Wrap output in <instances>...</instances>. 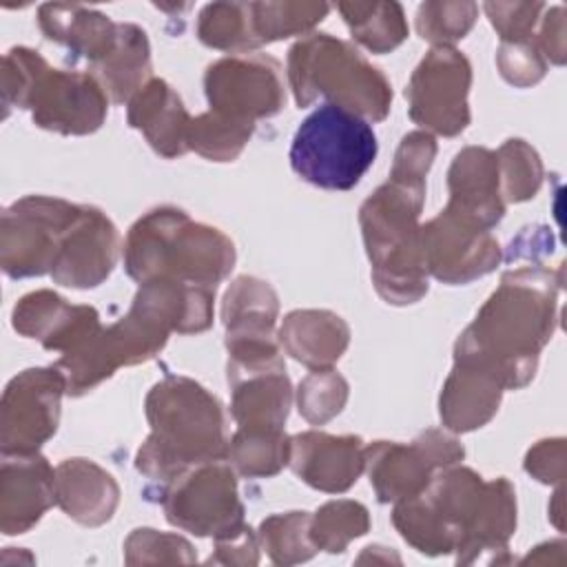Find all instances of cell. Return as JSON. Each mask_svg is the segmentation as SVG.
<instances>
[{
  "label": "cell",
  "instance_id": "d4e9b609",
  "mask_svg": "<svg viewBox=\"0 0 567 567\" xmlns=\"http://www.w3.org/2000/svg\"><path fill=\"white\" fill-rule=\"evenodd\" d=\"M38 24L47 40L66 47L73 58H84L89 69L111 51L117 38V22L82 4H42Z\"/></svg>",
  "mask_w": 567,
  "mask_h": 567
},
{
  "label": "cell",
  "instance_id": "2e32d148",
  "mask_svg": "<svg viewBox=\"0 0 567 567\" xmlns=\"http://www.w3.org/2000/svg\"><path fill=\"white\" fill-rule=\"evenodd\" d=\"M421 257L427 272L456 286L492 272L501 261V246L487 228L445 206L421 226Z\"/></svg>",
  "mask_w": 567,
  "mask_h": 567
},
{
  "label": "cell",
  "instance_id": "ee69618b",
  "mask_svg": "<svg viewBox=\"0 0 567 567\" xmlns=\"http://www.w3.org/2000/svg\"><path fill=\"white\" fill-rule=\"evenodd\" d=\"M563 33H565V24H563V7H554L549 9L543 29H540V42L538 49L545 51L547 58H551L556 64H563L565 60V42H563Z\"/></svg>",
  "mask_w": 567,
  "mask_h": 567
},
{
  "label": "cell",
  "instance_id": "7402d4cb",
  "mask_svg": "<svg viewBox=\"0 0 567 567\" xmlns=\"http://www.w3.org/2000/svg\"><path fill=\"white\" fill-rule=\"evenodd\" d=\"M447 206L474 219L483 228H492L505 213L501 195L496 153L483 146H467L454 155L447 173Z\"/></svg>",
  "mask_w": 567,
  "mask_h": 567
},
{
  "label": "cell",
  "instance_id": "5b68a950",
  "mask_svg": "<svg viewBox=\"0 0 567 567\" xmlns=\"http://www.w3.org/2000/svg\"><path fill=\"white\" fill-rule=\"evenodd\" d=\"M423 202L425 184L390 177L359 210L374 288L394 306L414 303L427 292L421 226L416 224Z\"/></svg>",
  "mask_w": 567,
  "mask_h": 567
},
{
  "label": "cell",
  "instance_id": "ba28073f",
  "mask_svg": "<svg viewBox=\"0 0 567 567\" xmlns=\"http://www.w3.org/2000/svg\"><path fill=\"white\" fill-rule=\"evenodd\" d=\"M377 151V135L363 117L326 102L295 131L290 166L317 188L350 190L374 164Z\"/></svg>",
  "mask_w": 567,
  "mask_h": 567
},
{
  "label": "cell",
  "instance_id": "f35d334b",
  "mask_svg": "<svg viewBox=\"0 0 567 567\" xmlns=\"http://www.w3.org/2000/svg\"><path fill=\"white\" fill-rule=\"evenodd\" d=\"M476 13L474 2H423L416 11V31L436 47H452L474 27Z\"/></svg>",
  "mask_w": 567,
  "mask_h": 567
},
{
  "label": "cell",
  "instance_id": "7bdbcfd3",
  "mask_svg": "<svg viewBox=\"0 0 567 567\" xmlns=\"http://www.w3.org/2000/svg\"><path fill=\"white\" fill-rule=\"evenodd\" d=\"M565 441L551 439L540 441L525 456V470L536 476L540 483H554L563 478L565 472Z\"/></svg>",
  "mask_w": 567,
  "mask_h": 567
},
{
  "label": "cell",
  "instance_id": "74e56055",
  "mask_svg": "<svg viewBox=\"0 0 567 567\" xmlns=\"http://www.w3.org/2000/svg\"><path fill=\"white\" fill-rule=\"evenodd\" d=\"M346 401H348V383L332 368L312 370L299 383V390H297L299 412L312 425H321L332 416H337L343 410Z\"/></svg>",
  "mask_w": 567,
  "mask_h": 567
},
{
  "label": "cell",
  "instance_id": "8992f818",
  "mask_svg": "<svg viewBox=\"0 0 567 567\" xmlns=\"http://www.w3.org/2000/svg\"><path fill=\"white\" fill-rule=\"evenodd\" d=\"M2 104L31 111L33 124L60 135L97 131L109 111V95L95 75L51 69L33 49L13 47L2 58Z\"/></svg>",
  "mask_w": 567,
  "mask_h": 567
},
{
  "label": "cell",
  "instance_id": "4dcf8cb0",
  "mask_svg": "<svg viewBox=\"0 0 567 567\" xmlns=\"http://www.w3.org/2000/svg\"><path fill=\"white\" fill-rule=\"evenodd\" d=\"M330 11L326 2H250L257 47L312 31Z\"/></svg>",
  "mask_w": 567,
  "mask_h": 567
},
{
  "label": "cell",
  "instance_id": "8fae6325",
  "mask_svg": "<svg viewBox=\"0 0 567 567\" xmlns=\"http://www.w3.org/2000/svg\"><path fill=\"white\" fill-rule=\"evenodd\" d=\"M162 505L168 523L197 536L226 538L244 529V505L235 470L226 458L195 465L164 485Z\"/></svg>",
  "mask_w": 567,
  "mask_h": 567
},
{
  "label": "cell",
  "instance_id": "e0dca14e",
  "mask_svg": "<svg viewBox=\"0 0 567 567\" xmlns=\"http://www.w3.org/2000/svg\"><path fill=\"white\" fill-rule=\"evenodd\" d=\"M228 385L233 390L230 412L237 430L284 432L292 403V388L284 359L255 363L228 361Z\"/></svg>",
  "mask_w": 567,
  "mask_h": 567
},
{
  "label": "cell",
  "instance_id": "ffe728a7",
  "mask_svg": "<svg viewBox=\"0 0 567 567\" xmlns=\"http://www.w3.org/2000/svg\"><path fill=\"white\" fill-rule=\"evenodd\" d=\"M55 503V470L38 452L2 454L0 529L7 536L29 532Z\"/></svg>",
  "mask_w": 567,
  "mask_h": 567
},
{
  "label": "cell",
  "instance_id": "d6a6232c",
  "mask_svg": "<svg viewBox=\"0 0 567 567\" xmlns=\"http://www.w3.org/2000/svg\"><path fill=\"white\" fill-rule=\"evenodd\" d=\"M197 38L219 51L248 53L257 49L250 22V2L206 4L197 20Z\"/></svg>",
  "mask_w": 567,
  "mask_h": 567
},
{
  "label": "cell",
  "instance_id": "7c38bea8",
  "mask_svg": "<svg viewBox=\"0 0 567 567\" xmlns=\"http://www.w3.org/2000/svg\"><path fill=\"white\" fill-rule=\"evenodd\" d=\"M470 60L454 47H434L414 69L408 86L410 117L439 135L454 137L470 124Z\"/></svg>",
  "mask_w": 567,
  "mask_h": 567
},
{
  "label": "cell",
  "instance_id": "44dd1931",
  "mask_svg": "<svg viewBox=\"0 0 567 567\" xmlns=\"http://www.w3.org/2000/svg\"><path fill=\"white\" fill-rule=\"evenodd\" d=\"M363 447L359 436H332L312 430L290 439L288 465L310 487L339 494L357 483L365 470Z\"/></svg>",
  "mask_w": 567,
  "mask_h": 567
},
{
  "label": "cell",
  "instance_id": "8d00e7d4",
  "mask_svg": "<svg viewBox=\"0 0 567 567\" xmlns=\"http://www.w3.org/2000/svg\"><path fill=\"white\" fill-rule=\"evenodd\" d=\"M496 159L503 199L525 202L536 195L543 179V166L529 144H525L523 140H507L498 148Z\"/></svg>",
  "mask_w": 567,
  "mask_h": 567
},
{
  "label": "cell",
  "instance_id": "f1b7e54d",
  "mask_svg": "<svg viewBox=\"0 0 567 567\" xmlns=\"http://www.w3.org/2000/svg\"><path fill=\"white\" fill-rule=\"evenodd\" d=\"M279 312L277 292L257 277H237L221 306L226 339H266L275 337Z\"/></svg>",
  "mask_w": 567,
  "mask_h": 567
},
{
  "label": "cell",
  "instance_id": "277c9868",
  "mask_svg": "<svg viewBox=\"0 0 567 567\" xmlns=\"http://www.w3.org/2000/svg\"><path fill=\"white\" fill-rule=\"evenodd\" d=\"M235 266V244L175 206L140 217L124 241V268L137 284L173 279L215 288Z\"/></svg>",
  "mask_w": 567,
  "mask_h": 567
},
{
  "label": "cell",
  "instance_id": "60d3db41",
  "mask_svg": "<svg viewBox=\"0 0 567 567\" xmlns=\"http://www.w3.org/2000/svg\"><path fill=\"white\" fill-rule=\"evenodd\" d=\"M492 27L498 31L501 42L529 40L538 13L545 9L540 2H485L483 7Z\"/></svg>",
  "mask_w": 567,
  "mask_h": 567
},
{
  "label": "cell",
  "instance_id": "ab89813d",
  "mask_svg": "<svg viewBox=\"0 0 567 567\" xmlns=\"http://www.w3.org/2000/svg\"><path fill=\"white\" fill-rule=\"evenodd\" d=\"M496 64L501 69V75L514 86L536 84L547 69L538 44L532 40L501 42L496 53Z\"/></svg>",
  "mask_w": 567,
  "mask_h": 567
},
{
  "label": "cell",
  "instance_id": "836d02e7",
  "mask_svg": "<svg viewBox=\"0 0 567 567\" xmlns=\"http://www.w3.org/2000/svg\"><path fill=\"white\" fill-rule=\"evenodd\" d=\"M252 131L255 124L208 111L190 120L186 131V146L206 159L233 162L248 144Z\"/></svg>",
  "mask_w": 567,
  "mask_h": 567
},
{
  "label": "cell",
  "instance_id": "5bb4252c",
  "mask_svg": "<svg viewBox=\"0 0 567 567\" xmlns=\"http://www.w3.org/2000/svg\"><path fill=\"white\" fill-rule=\"evenodd\" d=\"M204 91L210 111L248 124L277 115L286 104L281 66L264 53H233L213 62Z\"/></svg>",
  "mask_w": 567,
  "mask_h": 567
},
{
  "label": "cell",
  "instance_id": "52a82bcc",
  "mask_svg": "<svg viewBox=\"0 0 567 567\" xmlns=\"http://www.w3.org/2000/svg\"><path fill=\"white\" fill-rule=\"evenodd\" d=\"M288 80L299 109L317 97L365 120L390 113L392 86L350 42L330 33H310L288 51Z\"/></svg>",
  "mask_w": 567,
  "mask_h": 567
},
{
  "label": "cell",
  "instance_id": "d590c367",
  "mask_svg": "<svg viewBox=\"0 0 567 567\" xmlns=\"http://www.w3.org/2000/svg\"><path fill=\"white\" fill-rule=\"evenodd\" d=\"M259 540L268 556L279 565L308 560L317 551L310 538L308 512H286L268 516L259 527Z\"/></svg>",
  "mask_w": 567,
  "mask_h": 567
},
{
  "label": "cell",
  "instance_id": "3957f363",
  "mask_svg": "<svg viewBox=\"0 0 567 567\" xmlns=\"http://www.w3.org/2000/svg\"><path fill=\"white\" fill-rule=\"evenodd\" d=\"M151 434L137 450L135 467L166 485L177 474L226 458V416L221 403L197 381L168 374L146 396Z\"/></svg>",
  "mask_w": 567,
  "mask_h": 567
},
{
  "label": "cell",
  "instance_id": "b9f144b4",
  "mask_svg": "<svg viewBox=\"0 0 567 567\" xmlns=\"http://www.w3.org/2000/svg\"><path fill=\"white\" fill-rule=\"evenodd\" d=\"M434 155H436V142L430 133H423V131L408 133L396 148L390 177L425 184V175L432 166Z\"/></svg>",
  "mask_w": 567,
  "mask_h": 567
},
{
  "label": "cell",
  "instance_id": "9c48e42d",
  "mask_svg": "<svg viewBox=\"0 0 567 567\" xmlns=\"http://www.w3.org/2000/svg\"><path fill=\"white\" fill-rule=\"evenodd\" d=\"M168 334V326L133 299L126 317L109 328H100L82 348L62 354L53 365L66 379V394L82 396L117 368L153 359L166 346Z\"/></svg>",
  "mask_w": 567,
  "mask_h": 567
},
{
  "label": "cell",
  "instance_id": "6da1fadb",
  "mask_svg": "<svg viewBox=\"0 0 567 567\" xmlns=\"http://www.w3.org/2000/svg\"><path fill=\"white\" fill-rule=\"evenodd\" d=\"M392 523L421 554L458 551V563H472L481 551L505 549L514 534V487L503 476L485 483L470 467L450 465L423 492L399 501Z\"/></svg>",
  "mask_w": 567,
  "mask_h": 567
},
{
  "label": "cell",
  "instance_id": "484cf974",
  "mask_svg": "<svg viewBox=\"0 0 567 567\" xmlns=\"http://www.w3.org/2000/svg\"><path fill=\"white\" fill-rule=\"evenodd\" d=\"M279 341L299 363L321 370L341 359L350 343V328L330 310H295L284 319Z\"/></svg>",
  "mask_w": 567,
  "mask_h": 567
},
{
  "label": "cell",
  "instance_id": "d6986e66",
  "mask_svg": "<svg viewBox=\"0 0 567 567\" xmlns=\"http://www.w3.org/2000/svg\"><path fill=\"white\" fill-rule=\"evenodd\" d=\"M13 330L38 339L47 350L71 354L82 348L100 328V315L93 306H73L51 290L24 295L11 312Z\"/></svg>",
  "mask_w": 567,
  "mask_h": 567
},
{
  "label": "cell",
  "instance_id": "30bf717a",
  "mask_svg": "<svg viewBox=\"0 0 567 567\" xmlns=\"http://www.w3.org/2000/svg\"><path fill=\"white\" fill-rule=\"evenodd\" d=\"M80 206L60 197L27 195L2 210L0 266L11 279L40 277L53 270L62 239Z\"/></svg>",
  "mask_w": 567,
  "mask_h": 567
},
{
  "label": "cell",
  "instance_id": "4fadbf2b",
  "mask_svg": "<svg viewBox=\"0 0 567 567\" xmlns=\"http://www.w3.org/2000/svg\"><path fill=\"white\" fill-rule=\"evenodd\" d=\"M463 445L443 430H427L412 443L374 441L363 447L370 485L381 503L416 496L430 478L463 458Z\"/></svg>",
  "mask_w": 567,
  "mask_h": 567
},
{
  "label": "cell",
  "instance_id": "4316f807",
  "mask_svg": "<svg viewBox=\"0 0 567 567\" xmlns=\"http://www.w3.org/2000/svg\"><path fill=\"white\" fill-rule=\"evenodd\" d=\"M503 385L487 372L454 363L439 399L441 421L452 432H470L485 425L498 410Z\"/></svg>",
  "mask_w": 567,
  "mask_h": 567
},
{
  "label": "cell",
  "instance_id": "603a6c76",
  "mask_svg": "<svg viewBox=\"0 0 567 567\" xmlns=\"http://www.w3.org/2000/svg\"><path fill=\"white\" fill-rule=\"evenodd\" d=\"M182 97L159 78H151L128 100V124L146 137L153 151L166 159L179 157L188 151L186 131L190 124Z\"/></svg>",
  "mask_w": 567,
  "mask_h": 567
},
{
  "label": "cell",
  "instance_id": "f546056e",
  "mask_svg": "<svg viewBox=\"0 0 567 567\" xmlns=\"http://www.w3.org/2000/svg\"><path fill=\"white\" fill-rule=\"evenodd\" d=\"M352 38L372 53H388L408 38V22L399 2H339Z\"/></svg>",
  "mask_w": 567,
  "mask_h": 567
},
{
  "label": "cell",
  "instance_id": "ac0fdd59",
  "mask_svg": "<svg viewBox=\"0 0 567 567\" xmlns=\"http://www.w3.org/2000/svg\"><path fill=\"white\" fill-rule=\"evenodd\" d=\"M117 250L115 224L100 208L80 206V215L62 239L51 277L69 288H95L113 272Z\"/></svg>",
  "mask_w": 567,
  "mask_h": 567
},
{
  "label": "cell",
  "instance_id": "cb8c5ba5",
  "mask_svg": "<svg viewBox=\"0 0 567 567\" xmlns=\"http://www.w3.org/2000/svg\"><path fill=\"white\" fill-rule=\"evenodd\" d=\"M120 501L115 478L89 458H66L55 467V503L82 525L106 523Z\"/></svg>",
  "mask_w": 567,
  "mask_h": 567
},
{
  "label": "cell",
  "instance_id": "83f0119b",
  "mask_svg": "<svg viewBox=\"0 0 567 567\" xmlns=\"http://www.w3.org/2000/svg\"><path fill=\"white\" fill-rule=\"evenodd\" d=\"M109 100L128 102L151 75V44L146 31L131 22H117V38L111 51L91 66Z\"/></svg>",
  "mask_w": 567,
  "mask_h": 567
},
{
  "label": "cell",
  "instance_id": "e575fe53",
  "mask_svg": "<svg viewBox=\"0 0 567 567\" xmlns=\"http://www.w3.org/2000/svg\"><path fill=\"white\" fill-rule=\"evenodd\" d=\"M368 509L357 501H330L310 516V538L317 549L339 554L352 538L368 532Z\"/></svg>",
  "mask_w": 567,
  "mask_h": 567
},
{
  "label": "cell",
  "instance_id": "7a4b0ae2",
  "mask_svg": "<svg viewBox=\"0 0 567 567\" xmlns=\"http://www.w3.org/2000/svg\"><path fill=\"white\" fill-rule=\"evenodd\" d=\"M556 290L551 275L540 266L509 270L458 334L454 363L487 372L503 390L527 385L556 326Z\"/></svg>",
  "mask_w": 567,
  "mask_h": 567
},
{
  "label": "cell",
  "instance_id": "1f68e13d",
  "mask_svg": "<svg viewBox=\"0 0 567 567\" xmlns=\"http://www.w3.org/2000/svg\"><path fill=\"white\" fill-rule=\"evenodd\" d=\"M288 450L290 439L286 432L237 430L228 443L226 458L241 476H275L284 465H288Z\"/></svg>",
  "mask_w": 567,
  "mask_h": 567
},
{
  "label": "cell",
  "instance_id": "9a60e30c",
  "mask_svg": "<svg viewBox=\"0 0 567 567\" xmlns=\"http://www.w3.org/2000/svg\"><path fill=\"white\" fill-rule=\"evenodd\" d=\"M64 392L66 379L55 365L16 374L4 388L0 405L2 454L38 452L58 430Z\"/></svg>",
  "mask_w": 567,
  "mask_h": 567
}]
</instances>
